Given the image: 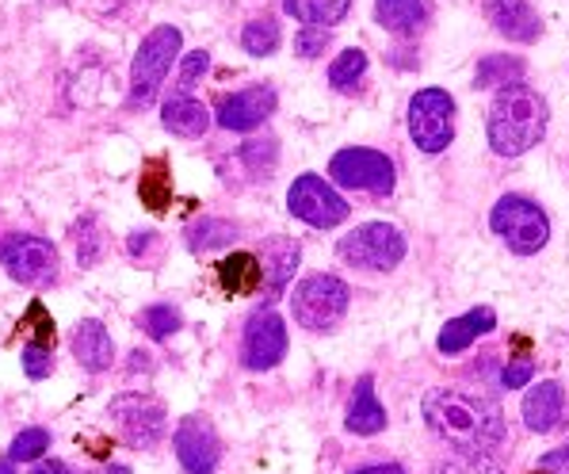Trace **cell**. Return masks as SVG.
Segmentation results:
<instances>
[{
    "instance_id": "1",
    "label": "cell",
    "mask_w": 569,
    "mask_h": 474,
    "mask_svg": "<svg viewBox=\"0 0 569 474\" xmlns=\"http://www.w3.org/2000/svg\"><path fill=\"white\" fill-rule=\"evenodd\" d=\"M425 421L448 447L459 452H493L505 444V414L489 394L462 386H436L425 394Z\"/></svg>"
},
{
    "instance_id": "2",
    "label": "cell",
    "mask_w": 569,
    "mask_h": 474,
    "mask_svg": "<svg viewBox=\"0 0 569 474\" xmlns=\"http://www.w3.org/2000/svg\"><path fill=\"white\" fill-rule=\"evenodd\" d=\"M547 135V100L523 81L505 85L489 103V146L501 157H520Z\"/></svg>"
},
{
    "instance_id": "3",
    "label": "cell",
    "mask_w": 569,
    "mask_h": 474,
    "mask_svg": "<svg viewBox=\"0 0 569 474\" xmlns=\"http://www.w3.org/2000/svg\"><path fill=\"white\" fill-rule=\"evenodd\" d=\"M180 47H183V34L180 28H172V23H161V28H153L142 39V47H138V55H134V66H130V103H134V108H146V103L157 100V92H161Z\"/></svg>"
},
{
    "instance_id": "4",
    "label": "cell",
    "mask_w": 569,
    "mask_h": 474,
    "mask_svg": "<svg viewBox=\"0 0 569 474\" xmlns=\"http://www.w3.org/2000/svg\"><path fill=\"white\" fill-rule=\"evenodd\" d=\"M489 226L501 237L505 245L516 253V257H531L542 245L550 241V218L536 199L528 196H501L489 215Z\"/></svg>"
},
{
    "instance_id": "5",
    "label": "cell",
    "mask_w": 569,
    "mask_h": 474,
    "mask_svg": "<svg viewBox=\"0 0 569 474\" xmlns=\"http://www.w3.org/2000/svg\"><path fill=\"white\" fill-rule=\"evenodd\" d=\"M348 303H352V292H348V284L337 276H310V279H302L291 295L295 322L310 333H326L337 326L348 314Z\"/></svg>"
},
{
    "instance_id": "6",
    "label": "cell",
    "mask_w": 569,
    "mask_h": 474,
    "mask_svg": "<svg viewBox=\"0 0 569 474\" xmlns=\"http://www.w3.org/2000/svg\"><path fill=\"white\" fill-rule=\"evenodd\" d=\"M337 253L352 268L367 271H390L406 260V234L390 223H363L352 234L340 237Z\"/></svg>"
},
{
    "instance_id": "7",
    "label": "cell",
    "mask_w": 569,
    "mask_h": 474,
    "mask_svg": "<svg viewBox=\"0 0 569 474\" xmlns=\"http://www.w3.org/2000/svg\"><path fill=\"white\" fill-rule=\"evenodd\" d=\"M287 207H291L295 218H302L306 226H313V230H332V226H340L348 215H352V207L345 204V196H340L326 177H318V172H302V177L291 184Z\"/></svg>"
},
{
    "instance_id": "8",
    "label": "cell",
    "mask_w": 569,
    "mask_h": 474,
    "mask_svg": "<svg viewBox=\"0 0 569 474\" xmlns=\"http://www.w3.org/2000/svg\"><path fill=\"white\" fill-rule=\"evenodd\" d=\"M329 177L340 188H356V191H371V196H390L393 191V161L379 149H363V146H348L340 154H332L329 161Z\"/></svg>"
},
{
    "instance_id": "9",
    "label": "cell",
    "mask_w": 569,
    "mask_h": 474,
    "mask_svg": "<svg viewBox=\"0 0 569 474\" xmlns=\"http://www.w3.org/2000/svg\"><path fill=\"white\" fill-rule=\"evenodd\" d=\"M409 135L425 154H443L455 138V100L443 89H420L409 100Z\"/></svg>"
},
{
    "instance_id": "10",
    "label": "cell",
    "mask_w": 569,
    "mask_h": 474,
    "mask_svg": "<svg viewBox=\"0 0 569 474\" xmlns=\"http://www.w3.org/2000/svg\"><path fill=\"white\" fill-rule=\"evenodd\" d=\"M111 421L119 425L122 441H127L130 447H153L161 444L164 428H169V414H164V406L157 398H150V394H119L116 402H111Z\"/></svg>"
},
{
    "instance_id": "11",
    "label": "cell",
    "mask_w": 569,
    "mask_h": 474,
    "mask_svg": "<svg viewBox=\"0 0 569 474\" xmlns=\"http://www.w3.org/2000/svg\"><path fill=\"white\" fill-rule=\"evenodd\" d=\"M0 265L8 268V276L20 279L28 287H42L58 276V249L47 237L34 234H16L0 245Z\"/></svg>"
},
{
    "instance_id": "12",
    "label": "cell",
    "mask_w": 569,
    "mask_h": 474,
    "mask_svg": "<svg viewBox=\"0 0 569 474\" xmlns=\"http://www.w3.org/2000/svg\"><path fill=\"white\" fill-rule=\"evenodd\" d=\"M287 356V326L276 310H257L244 322L241 337V364L249 372H271Z\"/></svg>"
},
{
    "instance_id": "13",
    "label": "cell",
    "mask_w": 569,
    "mask_h": 474,
    "mask_svg": "<svg viewBox=\"0 0 569 474\" xmlns=\"http://www.w3.org/2000/svg\"><path fill=\"white\" fill-rule=\"evenodd\" d=\"M172 447H177V460L188 474H214L218 460H222V444H218V433L207 417H183L172 433Z\"/></svg>"
},
{
    "instance_id": "14",
    "label": "cell",
    "mask_w": 569,
    "mask_h": 474,
    "mask_svg": "<svg viewBox=\"0 0 569 474\" xmlns=\"http://www.w3.org/2000/svg\"><path fill=\"white\" fill-rule=\"evenodd\" d=\"M271 111H276V89H271V85H249V89L222 96L214 108V119H218V127L244 135V130H257Z\"/></svg>"
},
{
    "instance_id": "15",
    "label": "cell",
    "mask_w": 569,
    "mask_h": 474,
    "mask_svg": "<svg viewBox=\"0 0 569 474\" xmlns=\"http://www.w3.org/2000/svg\"><path fill=\"white\" fill-rule=\"evenodd\" d=\"M481 12H486V20L493 23V31L505 34L509 42H536L542 34L539 12L528 4V0H486Z\"/></svg>"
},
{
    "instance_id": "16",
    "label": "cell",
    "mask_w": 569,
    "mask_h": 474,
    "mask_svg": "<svg viewBox=\"0 0 569 474\" xmlns=\"http://www.w3.org/2000/svg\"><path fill=\"white\" fill-rule=\"evenodd\" d=\"M73 356H77V364H81L84 372H92V375L108 372L111 359H116V340H111V333L103 329V322H96V318L77 322Z\"/></svg>"
},
{
    "instance_id": "17",
    "label": "cell",
    "mask_w": 569,
    "mask_h": 474,
    "mask_svg": "<svg viewBox=\"0 0 569 474\" xmlns=\"http://www.w3.org/2000/svg\"><path fill=\"white\" fill-rule=\"evenodd\" d=\"M493 329H497V314L489 310V306H478V310H467L462 318H451L448 326L440 329L436 348H440L443 356L467 353L478 337H486V333H493Z\"/></svg>"
},
{
    "instance_id": "18",
    "label": "cell",
    "mask_w": 569,
    "mask_h": 474,
    "mask_svg": "<svg viewBox=\"0 0 569 474\" xmlns=\"http://www.w3.org/2000/svg\"><path fill=\"white\" fill-rule=\"evenodd\" d=\"M562 406H566V391L562 383L547 379L539 386H531L528 398H523V421H528L531 433H555L558 421H562Z\"/></svg>"
},
{
    "instance_id": "19",
    "label": "cell",
    "mask_w": 569,
    "mask_h": 474,
    "mask_svg": "<svg viewBox=\"0 0 569 474\" xmlns=\"http://www.w3.org/2000/svg\"><path fill=\"white\" fill-rule=\"evenodd\" d=\"M345 425H348V433H356V436H375V433L387 428V409H382L379 394H375L371 375H363V379L356 383V394H352V402H348Z\"/></svg>"
},
{
    "instance_id": "20",
    "label": "cell",
    "mask_w": 569,
    "mask_h": 474,
    "mask_svg": "<svg viewBox=\"0 0 569 474\" xmlns=\"http://www.w3.org/2000/svg\"><path fill=\"white\" fill-rule=\"evenodd\" d=\"M161 122H164V130H172V135H180V138H203L210 127V111L199 100H191V96H172V100L164 103Z\"/></svg>"
},
{
    "instance_id": "21",
    "label": "cell",
    "mask_w": 569,
    "mask_h": 474,
    "mask_svg": "<svg viewBox=\"0 0 569 474\" xmlns=\"http://www.w3.org/2000/svg\"><path fill=\"white\" fill-rule=\"evenodd\" d=\"M375 16L393 34H417L428 20V0H375Z\"/></svg>"
},
{
    "instance_id": "22",
    "label": "cell",
    "mask_w": 569,
    "mask_h": 474,
    "mask_svg": "<svg viewBox=\"0 0 569 474\" xmlns=\"http://www.w3.org/2000/svg\"><path fill=\"white\" fill-rule=\"evenodd\" d=\"M352 8V0H283V12L295 16L302 28H332Z\"/></svg>"
},
{
    "instance_id": "23",
    "label": "cell",
    "mask_w": 569,
    "mask_h": 474,
    "mask_svg": "<svg viewBox=\"0 0 569 474\" xmlns=\"http://www.w3.org/2000/svg\"><path fill=\"white\" fill-rule=\"evenodd\" d=\"M218 279H222V287L230 295H249L260 287L264 268H260V260L252 257V253H233V257H226L222 265H218Z\"/></svg>"
},
{
    "instance_id": "24",
    "label": "cell",
    "mask_w": 569,
    "mask_h": 474,
    "mask_svg": "<svg viewBox=\"0 0 569 474\" xmlns=\"http://www.w3.org/2000/svg\"><path fill=\"white\" fill-rule=\"evenodd\" d=\"M279 39H283V34H279L276 16H257V20H249V23H244V31H241V47H244V55H252V58L276 55Z\"/></svg>"
},
{
    "instance_id": "25",
    "label": "cell",
    "mask_w": 569,
    "mask_h": 474,
    "mask_svg": "<svg viewBox=\"0 0 569 474\" xmlns=\"http://www.w3.org/2000/svg\"><path fill=\"white\" fill-rule=\"evenodd\" d=\"M432 474H501V463L489 452H448L440 463H436Z\"/></svg>"
},
{
    "instance_id": "26",
    "label": "cell",
    "mask_w": 569,
    "mask_h": 474,
    "mask_svg": "<svg viewBox=\"0 0 569 474\" xmlns=\"http://www.w3.org/2000/svg\"><path fill=\"white\" fill-rule=\"evenodd\" d=\"M523 77V61L520 58H509V55H489L478 61V89H493V85H512Z\"/></svg>"
},
{
    "instance_id": "27",
    "label": "cell",
    "mask_w": 569,
    "mask_h": 474,
    "mask_svg": "<svg viewBox=\"0 0 569 474\" xmlns=\"http://www.w3.org/2000/svg\"><path fill=\"white\" fill-rule=\"evenodd\" d=\"M367 73V55L360 47H348V50H340L337 58H332V66H329V85L337 92H348V89H356V81Z\"/></svg>"
},
{
    "instance_id": "28",
    "label": "cell",
    "mask_w": 569,
    "mask_h": 474,
    "mask_svg": "<svg viewBox=\"0 0 569 474\" xmlns=\"http://www.w3.org/2000/svg\"><path fill=\"white\" fill-rule=\"evenodd\" d=\"M138 326L150 333L153 340H164V337H172V333L183 326V318H180V310L172 303H153V306H146V310L138 314Z\"/></svg>"
},
{
    "instance_id": "29",
    "label": "cell",
    "mask_w": 569,
    "mask_h": 474,
    "mask_svg": "<svg viewBox=\"0 0 569 474\" xmlns=\"http://www.w3.org/2000/svg\"><path fill=\"white\" fill-rule=\"evenodd\" d=\"M169 199H172V184H169V177H164V165L153 161L150 169L142 172V204L150 210H164L169 207Z\"/></svg>"
},
{
    "instance_id": "30",
    "label": "cell",
    "mask_w": 569,
    "mask_h": 474,
    "mask_svg": "<svg viewBox=\"0 0 569 474\" xmlns=\"http://www.w3.org/2000/svg\"><path fill=\"white\" fill-rule=\"evenodd\" d=\"M42 452H50V433L47 428H23L20 436L8 447V460L12 463H34Z\"/></svg>"
},
{
    "instance_id": "31",
    "label": "cell",
    "mask_w": 569,
    "mask_h": 474,
    "mask_svg": "<svg viewBox=\"0 0 569 474\" xmlns=\"http://www.w3.org/2000/svg\"><path fill=\"white\" fill-rule=\"evenodd\" d=\"M233 234L238 230H233L230 223H222V218H207V223H199L188 230V245L191 249H214V245L233 241Z\"/></svg>"
},
{
    "instance_id": "32",
    "label": "cell",
    "mask_w": 569,
    "mask_h": 474,
    "mask_svg": "<svg viewBox=\"0 0 569 474\" xmlns=\"http://www.w3.org/2000/svg\"><path fill=\"white\" fill-rule=\"evenodd\" d=\"M271 284L283 287L287 276H291V268L299 265V245L295 241H271Z\"/></svg>"
},
{
    "instance_id": "33",
    "label": "cell",
    "mask_w": 569,
    "mask_h": 474,
    "mask_svg": "<svg viewBox=\"0 0 569 474\" xmlns=\"http://www.w3.org/2000/svg\"><path fill=\"white\" fill-rule=\"evenodd\" d=\"M23 372H28V379H47V375L54 372V356H50V345H42V340H31V345L23 348Z\"/></svg>"
},
{
    "instance_id": "34",
    "label": "cell",
    "mask_w": 569,
    "mask_h": 474,
    "mask_svg": "<svg viewBox=\"0 0 569 474\" xmlns=\"http://www.w3.org/2000/svg\"><path fill=\"white\" fill-rule=\"evenodd\" d=\"M210 69V55L207 50H191V55H183L180 61V96H188L196 89V81Z\"/></svg>"
},
{
    "instance_id": "35",
    "label": "cell",
    "mask_w": 569,
    "mask_h": 474,
    "mask_svg": "<svg viewBox=\"0 0 569 474\" xmlns=\"http://www.w3.org/2000/svg\"><path fill=\"white\" fill-rule=\"evenodd\" d=\"M276 142H244L241 146V161L249 165L252 172H264V169H271V165H276Z\"/></svg>"
},
{
    "instance_id": "36",
    "label": "cell",
    "mask_w": 569,
    "mask_h": 474,
    "mask_svg": "<svg viewBox=\"0 0 569 474\" xmlns=\"http://www.w3.org/2000/svg\"><path fill=\"white\" fill-rule=\"evenodd\" d=\"M531 375H536V364H531V359H512V364L501 372V386L505 391H520V386L531 383Z\"/></svg>"
},
{
    "instance_id": "37",
    "label": "cell",
    "mask_w": 569,
    "mask_h": 474,
    "mask_svg": "<svg viewBox=\"0 0 569 474\" xmlns=\"http://www.w3.org/2000/svg\"><path fill=\"white\" fill-rule=\"evenodd\" d=\"M326 42H329V28H302L295 47H299L302 58H318L326 50Z\"/></svg>"
},
{
    "instance_id": "38",
    "label": "cell",
    "mask_w": 569,
    "mask_h": 474,
    "mask_svg": "<svg viewBox=\"0 0 569 474\" xmlns=\"http://www.w3.org/2000/svg\"><path fill=\"white\" fill-rule=\"evenodd\" d=\"M539 474H569V444L542 455V460H539Z\"/></svg>"
},
{
    "instance_id": "39",
    "label": "cell",
    "mask_w": 569,
    "mask_h": 474,
    "mask_svg": "<svg viewBox=\"0 0 569 474\" xmlns=\"http://www.w3.org/2000/svg\"><path fill=\"white\" fill-rule=\"evenodd\" d=\"M31 474H73V471H69L61 460H34Z\"/></svg>"
},
{
    "instance_id": "40",
    "label": "cell",
    "mask_w": 569,
    "mask_h": 474,
    "mask_svg": "<svg viewBox=\"0 0 569 474\" xmlns=\"http://www.w3.org/2000/svg\"><path fill=\"white\" fill-rule=\"evenodd\" d=\"M352 474H406V471L393 467V463H375V467H360V471H352Z\"/></svg>"
},
{
    "instance_id": "41",
    "label": "cell",
    "mask_w": 569,
    "mask_h": 474,
    "mask_svg": "<svg viewBox=\"0 0 569 474\" xmlns=\"http://www.w3.org/2000/svg\"><path fill=\"white\" fill-rule=\"evenodd\" d=\"M96 474H130V467H103V471H96Z\"/></svg>"
},
{
    "instance_id": "42",
    "label": "cell",
    "mask_w": 569,
    "mask_h": 474,
    "mask_svg": "<svg viewBox=\"0 0 569 474\" xmlns=\"http://www.w3.org/2000/svg\"><path fill=\"white\" fill-rule=\"evenodd\" d=\"M0 474H16V467H12V460H8V463H0Z\"/></svg>"
}]
</instances>
